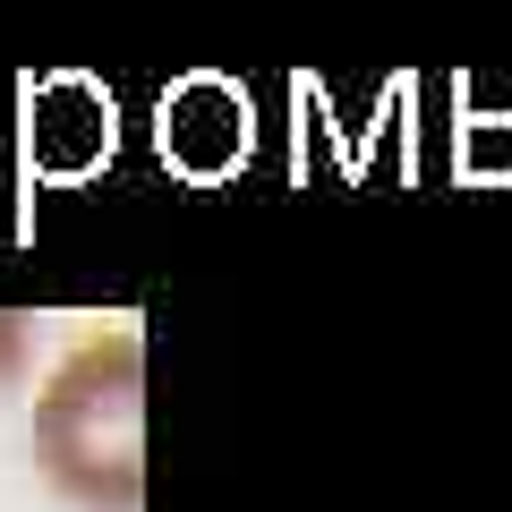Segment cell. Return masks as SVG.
Here are the masks:
<instances>
[{"instance_id":"1","label":"cell","mask_w":512,"mask_h":512,"mask_svg":"<svg viewBox=\"0 0 512 512\" xmlns=\"http://www.w3.org/2000/svg\"><path fill=\"white\" fill-rule=\"evenodd\" d=\"M137 419H146L137 333H111V342H86L52 376V393L35 410V436L52 453L60 487L94 495V504H128L137 495Z\"/></svg>"},{"instance_id":"2","label":"cell","mask_w":512,"mask_h":512,"mask_svg":"<svg viewBox=\"0 0 512 512\" xmlns=\"http://www.w3.org/2000/svg\"><path fill=\"white\" fill-rule=\"evenodd\" d=\"M9 367H18V325L0 316V376H9Z\"/></svg>"}]
</instances>
